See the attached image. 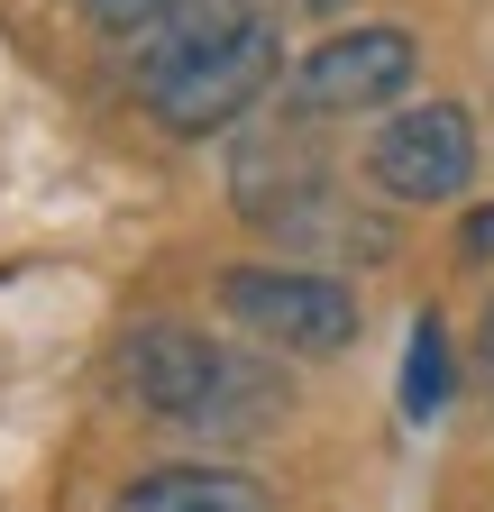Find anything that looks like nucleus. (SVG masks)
Masks as SVG:
<instances>
[{"label":"nucleus","instance_id":"obj_5","mask_svg":"<svg viewBox=\"0 0 494 512\" xmlns=\"http://www.w3.org/2000/svg\"><path fill=\"white\" fill-rule=\"evenodd\" d=\"M412 83V37L403 28H348V37H321L312 64L293 74V101L330 119V110H376Z\"/></svg>","mask_w":494,"mask_h":512},{"label":"nucleus","instance_id":"obj_2","mask_svg":"<svg viewBox=\"0 0 494 512\" xmlns=\"http://www.w3.org/2000/svg\"><path fill=\"white\" fill-rule=\"evenodd\" d=\"M220 311L238 320L247 339L293 348V357H330L357 339V293L330 275H284V266H238L220 284Z\"/></svg>","mask_w":494,"mask_h":512},{"label":"nucleus","instance_id":"obj_10","mask_svg":"<svg viewBox=\"0 0 494 512\" xmlns=\"http://www.w3.org/2000/svg\"><path fill=\"white\" fill-rule=\"evenodd\" d=\"M467 247H476V256L494 247V211H476V220H467Z\"/></svg>","mask_w":494,"mask_h":512},{"label":"nucleus","instance_id":"obj_8","mask_svg":"<svg viewBox=\"0 0 494 512\" xmlns=\"http://www.w3.org/2000/svg\"><path fill=\"white\" fill-rule=\"evenodd\" d=\"M449 403V339H440V320H412V348H403V412L412 421H430V412H440Z\"/></svg>","mask_w":494,"mask_h":512},{"label":"nucleus","instance_id":"obj_7","mask_svg":"<svg viewBox=\"0 0 494 512\" xmlns=\"http://www.w3.org/2000/svg\"><path fill=\"white\" fill-rule=\"evenodd\" d=\"M247 19V0H174V10L156 19V28H138V64L147 74H174L183 55H202V46H220V37H238Z\"/></svg>","mask_w":494,"mask_h":512},{"label":"nucleus","instance_id":"obj_1","mask_svg":"<svg viewBox=\"0 0 494 512\" xmlns=\"http://www.w3.org/2000/svg\"><path fill=\"white\" fill-rule=\"evenodd\" d=\"M257 366L220 357L202 330H174V320H147V330L119 339V394L156 421H229L220 394H247Z\"/></svg>","mask_w":494,"mask_h":512},{"label":"nucleus","instance_id":"obj_12","mask_svg":"<svg viewBox=\"0 0 494 512\" xmlns=\"http://www.w3.org/2000/svg\"><path fill=\"white\" fill-rule=\"evenodd\" d=\"M485 366H494V311H485Z\"/></svg>","mask_w":494,"mask_h":512},{"label":"nucleus","instance_id":"obj_9","mask_svg":"<svg viewBox=\"0 0 494 512\" xmlns=\"http://www.w3.org/2000/svg\"><path fill=\"white\" fill-rule=\"evenodd\" d=\"M83 10H92L101 28H156V19L174 10V0H83Z\"/></svg>","mask_w":494,"mask_h":512},{"label":"nucleus","instance_id":"obj_3","mask_svg":"<svg viewBox=\"0 0 494 512\" xmlns=\"http://www.w3.org/2000/svg\"><path fill=\"white\" fill-rule=\"evenodd\" d=\"M266 83H275V28L247 19L238 37H220V46H202V55H183L174 74H147V101H156L165 128H183V138H193V128L238 119Z\"/></svg>","mask_w":494,"mask_h":512},{"label":"nucleus","instance_id":"obj_4","mask_svg":"<svg viewBox=\"0 0 494 512\" xmlns=\"http://www.w3.org/2000/svg\"><path fill=\"white\" fill-rule=\"evenodd\" d=\"M467 165H476V128L449 101L403 110L385 138H376V183L394 192V202H458V192H467Z\"/></svg>","mask_w":494,"mask_h":512},{"label":"nucleus","instance_id":"obj_6","mask_svg":"<svg viewBox=\"0 0 494 512\" xmlns=\"http://www.w3.org/2000/svg\"><path fill=\"white\" fill-rule=\"evenodd\" d=\"M110 512H266V485L229 467H165V476H138Z\"/></svg>","mask_w":494,"mask_h":512},{"label":"nucleus","instance_id":"obj_11","mask_svg":"<svg viewBox=\"0 0 494 512\" xmlns=\"http://www.w3.org/2000/svg\"><path fill=\"white\" fill-rule=\"evenodd\" d=\"M284 10H348V0H284Z\"/></svg>","mask_w":494,"mask_h":512}]
</instances>
